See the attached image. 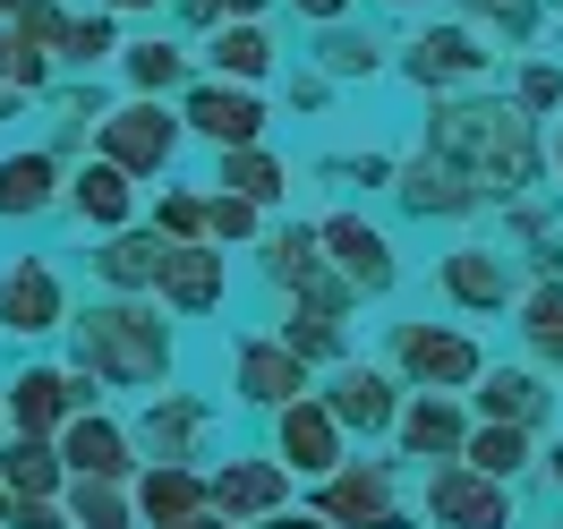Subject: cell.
I'll return each mask as SVG.
<instances>
[{"label":"cell","instance_id":"cell-21","mask_svg":"<svg viewBox=\"0 0 563 529\" xmlns=\"http://www.w3.org/2000/svg\"><path fill=\"white\" fill-rule=\"evenodd\" d=\"M470 401L461 393H410L401 401V419H393V461H419V470H435V461H461V444H470Z\"/></svg>","mask_w":563,"mask_h":529},{"label":"cell","instance_id":"cell-22","mask_svg":"<svg viewBox=\"0 0 563 529\" xmlns=\"http://www.w3.org/2000/svg\"><path fill=\"white\" fill-rule=\"evenodd\" d=\"M60 206L95 231V240H111V231H129V222H145V188L129 172H111L103 154H77L69 179H60Z\"/></svg>","mask_w":563,"mask_h":529},{"label":"cell","instance_id":"cell-43","mask_svg":"<svg viewBox=\"0 0 563 529\" xmlns=\"http://www.w3.org/2000/svg\"><path fill=\"white\" fill-rule=\"evenodd\" d=\"M282 308H308V317H333V324H351V317H358V290L342 283L333 265H317V274H308V283H299V290H290Z\"/></svg>","mask_w":563,"mask_h":529},{"label":"cell","instance_id":"cell-55","mask_svg":"<svg viewBox=\"0 0 563 529\" xmlns=\"http://www.w3.org/2000/svg\"><path fill=\"white\" fill-rule=\"evenodd\" d=\"M18 111H26V103H18V95H9V86H0V129H9V120H18Z\"/></svg>","mask_w":563,"mask_h":529},{"label":"cell","instance_id":"cell-3","mask_svg":"<svg viewBox=\"0 0 563 529\" xmlns=\"http://www.w3.org/2000/svg\"><path fill=\"white\" fill-rule=\"evenodd\" d=\"M179 145H188L179 103H154V95H120V103L95 120V154H103L111 172H129L137 188L179 172Z\"/></svg>","mask_w":563,"mask_h":529},{"label":"cell","instance_id":"cell-8","mask_svg":"<svg viewBox=\"0 0 563 529\" xmlns=\"http://www.w3.org/2000/svg\"><path fill=\"white\" fill-rule=\"evenodd\" d=\"M317 401L333 410V427L342 436H367V444H385L393 436V419H401V401H410V385L393 376L385 359H342V367H324L317 376Z\"/></svg>","mask_w":563,"mask_h":529},{"label":"cell","instance_id":"cell-11","mask_svg":"<svg viewBox=\"0 0 563 529\" xmlns=\"http://www.w3.org/2000/svg\"><path fill=\"white\" fill-rule=\"evenodd\" d=\"M317 247H324V265H333L358 299H393V290H401V256H393V240L358 206H333V213H324V222H317Z\"/></svg>","mask_w":563,"mask_h":529},{"label":"cell","instance_id":"cell-4","mask_svg":"<svg viewBox=\"0 0 563 529\" xmlns=\"http://www.w3.org/2000/svg\"><path fill=\"white\" fill-rule=\"evenodd\" d=\"M385 367L410 393H470V385H478V367H487V351H478L470 324L401 317V324H393V342H385Z\"/></svg>","mask_w":563,"mask_h":529},{"label":"cell","instance_id":"cell-52","mask_svg":"<svg viewBox=\"0 0 563 529\" xmlns=\"http://www.w3.org/2000/svg\"><path fill=\"white\" fill-rule=\"evenodd\" d=\"M376 529H427V521H419V513H410V504H393V513H385V521H376Z\"/></svg>","mask_w":563,"mask_h":529},{"label":"cell","instance_id":"cell-23","mask_svg":"<svg viewBox=\"0 0 563 529\" xmlns=\"http://www.w3.org/2000/svg\"><path fill=\"white\" fill-rule=\"evenodd\" d=\"M52 444H60V470H69V478H111V487L137 478V436H129L120 410H77Z\"/></svg>","mask_w":563,"mask_h":529},{"label":"cell","instance_id":"cell-27","mask_svg":"<svg viewBox=\"0 0 563 529\" xmlns=\"http://www.w3.org/2000/svg\"><path fill=\"white\" fill-rule=\"evenodd\" d=\"M111 69L129 77V95H154V103H179L188 95V77H197V52L179 35H137V43H120V60Z\"/></svg>","mask_w":563,"mask_h":529},{"label":"cell","instance_id":"cell-42","mask_svg":"<svg viewBox=\"0 0 563 529\" xmlns=\"http://www.w3.org/2000/svg\"><path fill=\"white\" fill-rule=\"evenodd\" d=\"M512 111H529V120H555L563 111V60H538L529 52L521 69H512V95H504Z\"/></svg>","mask_w":563,"mask_h":529},{"label":"cell","instance_id":"cell-29","mask_svg":"<svg viewBox=\"0 0 563 529\" xmlns=\"http://www.w3.org/2000/svg\"><path fill=\"white\" fill-rule=\"evenodd\" d=\"M60 487H69V470H60L52 436H0V495L9 504H52Z\"/></svg>","mask_w":563,"mask_h":529},{"label":"cell","instance_id":"cell-35","mask_svg":"<svg viewBox=\"0 0 563 529\" xmlns=\"http://www.w3.org/2000/svg\"><path fill=\"white\" fill-rule=\"evenodd\" d=\"M308 69H317L324 86H351V77H376V69H385V43L358 35L351 18H342V26H317V60H308Z\"/></svg>","mask_w":563,"mask_h":529},{"label":"cell","instance_id":"cell-53","mask_svg":"<svg viewBox=\"0 0 563 529\" xmlns=\"http://www.w3.org/2000/svg\"><path fill=\"white\" fill-rule=\"evenodd\" d=\"M547 172L563 179V120H555V129H547Z\"/></svg>","mask_w":563,"mask_h":529},{"label":"cell","instance_id":"cell-5","mask_svg":"<svg viewBox=\"0 0 563 529\" xmlns=\"http://www.w3.org/2000/svg\"><path fill=\"white\" fill-rule=\"evenodd\" d=\"M77 410H103V385L86 367H69V359H26L0 385V427L9 436H60Z\"/></svg>","mask_w":563,"mask_h":529},{"label":"cell","instance_id":"cell-28","mask_svg":"<svg viewBox=\"0 0 563 529\" xmlns=\"http://www.w3.org/2000/svg\"><path fill=\"white\" fill-rule=\"evenodd\" d=\"M154 265H163V240H154L145 222L95 240V283H103V299H154Z\"/></svg>","mask_w":563,"mask_h":529},{"label":"cell","instance_id":"cell-31","mask_svg":"<svg viewBox=\"0 0 563 529\" xmlns=\"http://www.w3.org/2000/svg\"><path fill=\"white\" fill-rule=\"evenodd\" d=\"M213 188H231L256 213H274L290 197V163H282L274 145H231V154H213Z\"/></svg>","mask_w":563,"mask_h":529},{"label":"cell","instance_id":"cell-12","mask_svg":"<svg viewBox=\"0 0 563 529\" xmlns=\"http://www.w3.org/2000/svg\"><path fill=\"white\" fill-rule=\"evenodd\" d=\"M222 299H231V247H213V240L163 247V265H154V308L163 317L206 324V317H222Z\"/></svg>","mask_w":563,"mask_h":529},{"label":"cell","instance_id":"cell-13","mask_svg":"<svg viewBox=\"0 0 563 529\" xmlns=\"http://www.w3.org/2000/svg\"><path fill=\"white\" fill-rule=\"evenodd\" d=\"M0 333H9V342L69 333V283H60L52 256H9V265H0Z\"/></svg>","mask_w":563,"mask_h":529},{"label":"cell","instance_id":"cell-39","mask_svg":"<svg viewBox=\"0 0 563 529\" xmlns=\"http://www.w3.org/2000/svg\"><path fill=\"white\" fill-rule=\"evenodd\" d=\"M145 231H154L163 247L206 240V188H179V179H163V188H154V206H145Z\"/></svg>","mask_w":563,"mask_h":529},{"label":"cell","instance_id":"cell-47","mask_svg":"<svg viewBox=\"0 0 563 529\" xmlns=\"http://www.w3.org/2000/svg\"><path fill=\"white\" fill-rule=\"evenodd\" d=\"M9 529H69V513H60V495L52 504H9Z\"/></svg>","mask_w":563,"mask_h":529},{"label":"cell","instance_id":"cell-15","mask_svg":"<svg viewBox=\"0 0 563 529\" xmlns=\"http://www.w3.org/2000/svg\"><path fill=\"white\" fill-rule=\"evenodd\" d=\"M129 436H137V461H206L213 444V401L206 393H188V385H163V393H145V410L129 419Z\"/></svg>","mask_w":563,"mask_h":529},{"label":"cell","instance_id":"cell-16","mask_svg":"<svg viewBox=\"0 0 563 529\" xmlns=\"http://www.w3.org/2000/svg\"><path fill=\"white\" fill-rule=\"evenodd\" d=\"M265 453H274L299 487H317V478H333V470L351 461V436L333 427V410H324L317 393H299L290 410H274V444H265Z\"/></svg>","mask_w":563,"mask_h":529},{"label":"cell","instance_id":"cell-51","mask_svg":"<svg viewBox=\"0 0 563 529\" xmlns=\"http://www.w3.org/2000/svg\"><path fill=\"white\" fill-rule=\"evenodd\" d=\"M95 9H111V18H163L172 0H95Z\"/></svg>","mask_w":563,"mask_h":529},{"label":"cell","instance_id":"cell-37","mask_svg":"<svg viewBox=\"0 0 563 529\" xmlns=\"http://www.w3.org/2000/svg\"><path fill=\"white\" fill-rule=\"evenodd\" d=\"M60 513H69V529H137V504H129V487H111V478H69Z\"/></svg>","mask_w":563,"mask_h":529},{"label":"cell","instance_id":"cell-50","mask_svg":"<svg viewBox=\"0 0 563 529\" xmlns=\"http://www.w3.org/2000/svg\"><path fill=\"white\" fill-rule=\"evenodd\" d=\"M538 478L563 495V436H555V444H538Z\"/></svg>","mask_w":563,"mask_h":529},{"label":"cell","instance_id":"cell-46","mask_svg":"<svg viewBox=\"0 0 563 529\" xmlns=\"http://www.w3.org/2000/svg\"><path fill=\"white\" fill-rule=\"evenodd\" d=\"M282 103H290V111H324V103H333V86H324L317 69H290V77H282Z\"/></svg>","mask_w":563,"mask_h":529},{"label":"cell","instance_id":"cell-14","mask_svg":"<svg viewBox=\"0 0 563 529\" xmlns=\"http://www.w3.org/2000/svg\"><path fill=\"white\" fill-rule=\"evenodd\" d=\"M393 504H401V461H342V470H333V478H317V487H308V513H317L324 529H376L393 513Z\"/></svg>","mask_w":563,"mask_h":529},{"label":"cell","instance_id":"cell-38","mask_svg":"<svg viewBox=\"0 0 563 529\" xmlns=\"http://www.w3.org/2000/svg\"><path fill=\"white\" fill-rule=\"evenodd\" d=\"M461 26H478V35H504L512 52H529L538 43V26H547V0H461Z\"/></svg>","mask_w":563,"mask_h":529},{"label":"cell","instance_id":"cell-1","mask_svg":"<svg viewBox=\"0 0 563 529\" xmlns=\"http://www.w3.org/2000/svg\"><path fill=\"white\" fill-rule=\"evenodd\" d=\"M427 154H444V163H461V172L478 179V197L487 206H521V197H538V179H547V129L529 120V111H512L504 95H435L427 103Z\"/></svg>","mask_w":563,"mask_h":529},{"label":"cell","instance_id":"cell-56","mask_svg":"<svg viewBox=\"0 0 563 529\" xmlns=\"http://www.w3.org/2000/svg\"><path fill=\"white\" fill-rule=\"evenodd\" d=\"M385 9H435V0H385Z\"/></svg>","mask_w":563,"mask_h":529},{"label":"cell","instance_id":"cell-32","mask_svg":"<svg viewBox=\"0 0 563 529\" xmlns=\"http://www.w3.org/2000/svg\"><path fill=\"white\" fill-rule=\"evenodd\" d=\"M324 265V247H317V222H265V240H256V274H265V290H290L308 283Z\"/></svg>","mask_w":563,"mask_h":529},{"label":"cell","instance_id":"cell-10","mask_svg":"<svg viewBox=\"0 0 563 529\" xmlns=\"http://www.w3.org/2000/svg\"><path fill=\"white\" fill-rule=\"evenodd\" d=\"M179 129H188V137H206L213 154H231V145H265V129H274V103H265V86L188 77V95H179Z\"/></svg>","mask_w":563,"mask_h":529},{"label":"cell","instance_id":"cell-26","mask_svg":"<svg viewBox=\"0 0 563 529\" xmlns=\"http://www.w3.org/2000/svg\"><path fill=\"white\" fill-rule=\"evenodd\" d=\"M197 60H206L197 77H222V86H265V77H274V60H282V43L265 35V18H231V26H206Z\"/></svg>","mask_w":563,"mask_h":529},{"label":"cell","instance_id":"cell-20","mask_svg":"<svg viewBox=\"0 0 563 529\" xmlns=\"http://www.w3.org/2000/svg\"><path fill=\"white\" fill-rule=\"evenodd\" d=\"M393 197H401V213H419V222H470V213H487L478 179L461 172V163H444V154H427V145L393 163Z\"/></svg>","mask_w":563,"mask_h":529},{"label":"cell","instance_id":"cell-24","mask_svg":"<svg viewBox=\"0 0 563 529\" xmlns=\"http://www.w3.org/2000/svg\"><path fill=\"white\" fill-rule=\"evenodd\" d=\"M129 504H137V529H179V521H197V513H206V470H188V461H137Z\"/></svg>","mask_w":563,"mask_h":529},{"label":"cell","instance_id":"cell-6","mask_svg":"<svg viewBox=\"0 0 563 529\" xmlns=\"http://www.w3.org/2000/svg\"><path fill=\"white\" fill-rule=\"evenodd\" d=\"M393 69H401L427 103H435V95H470V86H487L495 43L478 35V26H461V18H427L419 35L401 43V60H393Z\"/></svg>","mask_w":563,"mask_h":529},{"label":"cell","instance_id":"cell-41","mask_svg":"<svg viewBox=\"0 0 563 529\" xmlns=\"http://www.w3.org/2000/svg\"><path fill=\"white\" fill-rule=\"evenodd\" d=\"M206 240L213 247H256L265 240V213L247 206V197H231V188H206Z\"/></svg>","mask_w":563,"mask_h":529},{"label":"cell","instance_id":"cell-54","mask_svg":"<svg viewBox=\"0 0 563 529\" xmlns=\"http://www.w3.org/2000/svg\"><path fill=\"white\" fill-rule=\"evenodd\" d=\"M179 529H240V521H222V513H197V521H179Z\"/></svg>","mask_w":563,"mask_h":529},{"label":"cell","instance_id":"cell-33","mask_svg":"<svg viewBox=\"0 0 563 529\" xmlns=\"http://www.w3.org/2000/svg\"><path fill=\"white\" fill-rule=\"evenodd\" d=\"M274 342L308 376H324V367H342V359H358L351 351V324H333V317H308V308H282V324H274Z\"/></svg>","mask_w":563,"mask_h":529},{"label":"cell","instance_id":"cell-34","mask_svg":"<svg viewBox=\"0 0 563 529\" xmlns=\"http://www.w3.org/2000/svg\"><path fill=\"white\" fill-rule=\"evenodd\" d=\"M461 461H470L478 478H504V487H521L529 470H538V436H529V427H470Z\"/></svg>","mask_w":563,"mask_h":529},{"label":"cell","instance_id":"cell-40","mask_svg":"<svg viewBox=\"0 0 563 529\" xmlns=\"http://www.w3.org/2000/svg\"><path fill=\"white\" fill-rule=\"evenodd\" d=\"M0 86H9L18 103H35V95H52V86H60V69H52V52H35V43L18 35L9 18H0Z\"/></svg>","mask_w":563,"mask_h":529},{"label":"cell","instance_id":"cell-18","mask_svg":"<svg viewBox=\"0 0 563 529\" xmlns=\"http://www.w3.org/2000/svg\"><path fill=\"white\" fill-rule=\"evenodd\" d=\"M290 487H299V478H290L274 453H231V461H213V470H206V513L256 529L265 513H282V504H290Z\"/></svg>","mask_w":563,"mask_h":529},{"label":"cell","instance_id":"cell-36","mask_svg":"<svg viewBox=\"0 0 563 529\" xmlns=\"http://www.w3.org/2000/svg\"><path fill=\"white\" fill-rule=\"evenodd\" d=\"M60 77H95V69H111L120 60V18L111 9H86V18H69V35H60Z\"/></svg>","mask_w":563,"mask_h":529},{"label":"cell","instance_id":"cell-30","mask_svg":"<svg viewBox=\"0 0 563 529\" xmlns=\"http://www.w3.org/2000/svg\"><path fill=\"white\" fill-rule=\"evenodd\" d=\"M512 324H521L529 367H538V376L555 367V376H563V274H538V283H521V299H512Z\"/></svg>","mask_w":563,"mask_h":529},{"label":"cell","instance_id":"cell-2","mask_svg":"<svg viewBox=\"0 0 563 529\" xmlns=\"http://www.w3.org/2000/svg\"><path fill=\"white\" fill-rule=\"evenodd\" d=\"M69 367H86L103 393H163L179 367L172 317L154 299H86L69 308Z\"/></svg>","mask_w":563,"mask_h":529},{"label":"cell","instance_id":"cell-17","mask_svg":"<svg viewBox=\"0 0 563 529\" xmlns=\"http://www.w3.org/2000/svg\"><path fill=\"white\" fill-rule=\"evenodd\" d=\"M461 401H470V419H478V427H529V436H547V427H555V385H547L529 359H521V367L487 359V367H478V385L461 393Z\"/></svg>","mask_w":563,"mask_h":529},{"label":"cell","instance_id":"cell-45","mask_svg":"<svg viewBox=\"0 0 563 529\" xmlns=\"http://www.w3.org/2000/svg\"><path fill=\"white\" fill-rule=\"evenodd\" d=\"M188 26H231V18H265L274 0H172Z\"/></svg>","mask_w":563,"mask_h":529},{"label":"cell","instance_id":"cell-44","mask_svg":"<svg viewBox=\"0 0 563 529\" xmlns=\"http://www.w3.org/2000/svg\"><path fill=\"white\" fill-rule=\"evenodd\" d=\"M9 26L35 43V52H60V35H69V9H60V0H18V9H9ZM52 69H60V60H52Z\"/></svg>","mask_w":563,"mask_h":529},{"label":"cell","instance_id":"cell-58","mask_svg":"<svg viewBox=\"0 0 563 529\" xmlns=\"http://www.w3.org/2000/svg\"><path fill=\"white\" fill-rule=\"evenodd\" d=\"M9 9H18V0H0V18H9Z\"/></svg>","mask_w":563,"mask_h":529},{"label":"cell","instance_id":"cell-57","mask_svg":"<svg viewBox=\"0 0 563 529\" xmlns=\"http://www.w3.org/2000/svg\"><path fill=\"white\" fill-rule=\"evenodd\" d=\"M0 529H9V495H0Z\"/></svg>","mask_w":563,"mask_h":529},{"label":"cell","instance_id":"cell-7","mask_svg":"<svg viewBox=\"0 0 563 529\" xmlns=\"http://www.w3.org/2000/svg\"><path fill=\"white\" fill-rule=\"evenodd\" d=\"M419 521L427 529H512L521 521V487L478 478L470 461H435V470H419Z\"/></svg>","mask_w":563,"mask_h":529},{"label":"cell","instance_id":"cell-48","mask_svg":"<svg viewBox=\"0 0 563 529\" xmlns=\"http://www.w3.org/2000/svg\"><path fill=\"white\" fill-rule=\"evenodd\" d=\"M282 9H299L308 26H342V18H351L358 0H282Z\"/></svg>","mask_w":563,"mask_h":529},{"label":"cell","instance_id":"cell-25","mask_svg":"<svg viewBox=\"0 0 563 529\" xmlns=\"http://www.w3.org/2000/svg\"><path fill=\"white\" fill-rule=\"evenodd\" d=\"M60 179H69L60 154L9 145V154H0V222H43V213H60Z\"/></svg>","mask_w":563,"mask_h":529},{"label":"cell","instance_id":"cell-49","mask_svg":"<svg viewBox=\"0 0 563 529\" xmlns=\"http://www.w3.org/2000/svg\"><path fill=\"white\" fill-rule=\"evenodd\" d=\"M256 529H324V521H317V513H308V504H282V513H265V521H256Z\"/></svg>","mask_w":563,"mask_h":529},{"label":"cell","instance_id":"cell-19","mask_svg":"<svg viewBox=\"0 0 563 529\" xmlns=\"http://www.w3.org/2000/svg\"><path fill=\"white\" fill-rule=\"evenodd\" d=\"M299 393H317V376L282 351L274 333H240V342H231V401H240V410H265V419H274Z\"/></svg>","mask_w":563,"mask_h":529},{"label":"cell","instance_id":"cell-59","mask_svg":"<svg viewBox=\"0 0 563 529\" xmlns=\"http://www.w3.org/2000/svg\"><path fill=\"white\" fill-rule=\"evenodd\" d=\"M0 436H9V427H0Z\"/></svg>","mask_w":563,"mask_h":529},{"label":"cell","instance_id":"cell-9","mask_svg":"<svg viewBox=\"0 0 563 529\" xmlns=\"http://www.w3.org/2000/svg\"><path fill=\"white\" fill-rule=\"evenodd\" d=\"M435 290L453 317H504L521 299V256L512 247H487V240H461L435 256Z\"/></svg>","mask_w":563,"mask_h":529}]
</instances>
